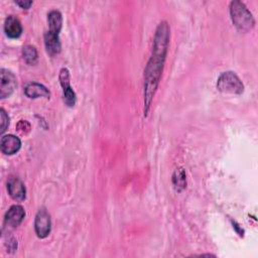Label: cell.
Listing matches in <instances>:
<instances>
[{
	"label": "cell",
	"mask_w": 258,
	"mask_h": 258,
	"mask_svg": "<svg viewBox=\"0 0 258 258\" xmlns=\"http://www.w3.org/2000/svg\"><path fill=\"white\" fill-rule=\"evenodd\" d=\"M170 39V29L166 21L160 22L155 30L152 52L144 71V116L146 117L160 83Z\"/></svg>",
	"instance_id": "cell-1"
},
{
	"label": "cell",
	"mask_w": 258,
	"mask_h": 258,
	"mask_svg": "<svg viewBox=\"0 0 258 258\" xmlns=\"http://www.w3.org/2000/svg\"><path fill=\"white\" fill-rule=\"evenodd\" d=\"M230 15L234 25L240 31L247 32L254 27V17L243 2L232 1L230 4Z\"/></svg>",
	"instance_id": "cell-2"
},
{
	"label": "cell",
	"mask_w": 258,
	"mask_h": 258,
	"mask_svg": "<svg viewBox=\"0 0 258 258\" xmlns=\"http://www.w3.org/2000/svg\"><path fill=\"white\" fill-rule=\"evenodd\" d=\"M217 89L224 94L240 95L244 91V85L233 72H224L217 81Z\"/></svg>",
	"instance_id": "cell-3"
},
{
	"label": "cell",
	"mask_w": 258,
	"mask_h": 258,
	"mask_svg": "<svg viewBox=\"0 0 258 258\" xmlns=\"http://www.w3.org/2000/svg\"><path fill=\"white\" fill-rule=\"evenodd\" d=\"M59 83L62 88V98L63 102L68 107H74L77 102V96L75 91L71 87V77L70 72L67 68H62L59 72Z\"/></svg>",
	"instance_id": "cell-4"
},
{
	"label": "cell",
	"mask_w": 258,
	"mask_h": 258,
	"mask_svg": "<svg viewBox=\"0 0 258 258\" xmlns=\"http://www.w3.org/2000/svg\"><path fill=\"white\" fill-rule=\"evenodd\" d=\"M34 230L38 238H46L51 230V220L48 212L45 209H39L34 220Z\"/></svg>",
	"instance_id": "cell-5"
},
{
	"label": "cell",
	"mask_w": 258,
	"mask_h": 258,
	"mask_svg": "<svg viewBox=\"0 0 258 258\" xmlns=\"http://www.w3.org/2000/svg\"><path fill=\"white\" fill-rule=\"evenodd\" d=\"M17 83L16 78L8 70L1 69L0 71V97L1 99H5L10 97L14 90L16 89Z\"/></svg>",
	"instance_id": "cell-6"
},
{
	"label": "cell",
	"mask_w": 258,
	"mask_h": 258,
	"mask_svg": "<svg viewBox=\"0 0 258 258\" xmlns=\"http://www.w3.org/2000/svg\"><path fill=\"white\" fill-rule=\"evenodd\" d=\"M25 217V211L20 205H13L6 212L4 221L7 226L17 227L19 226Z\"/></svg>",
	"instance_id": "cell-7"
},
{
	"label": "cell",
	"mask_w": 258,
	"mask_h": 258,
	"mask_svg": "<svg viewBox=\"0 0 258 258\" xmlns=\"http://www.w3.org/2000/svg\"><path fill=\"white\" fill-rule=\"evenodd\" d=\"M20 147H21V140L17 136L12 134H7L2 136L0 141V148L4 154L12 155L18 152Z\"/></svg>",
	"instance_id": "cell-8"
},
{
	"label": "cell",
	"mask_w": 258,
	"mask_h": 258,
	"mask_svg": "<svg viewBox=\"0 0 258 258\" xmlns=\"http://www.w3.org/2000/svg\"><path fill=\"white\" fill-rule=\"evenodd\" d=\"M9 196L15 201H23L26 197V188L24 183L17 177L11 178L7 183Z\"/></svg>",
	"instance_id": "cell-9"
},
{
	"label": "cell",
	"mask_w": 258,
	"mask_h": 258,
	"mask_svg": "<svg viewBox=\"0 0 258 258\" xmlns=\"http://www.w3.org/2000/svg\"><path fill=\"white\" fill-rule=\"evenodd\" d=\"M4 31L10 38H18L22 33V25L20 20L14 15H9L4 22Z\"/></svg>",
	"instance_id": "cell-10"
},
{
	"label": "cell",
	"mask_w": 258,
	"mask_h": 258,
	"mask_svg": "<svg viewBox=\"0 0 258 258\" xmlns=\"http://www.w3.org/2000/svg\"><path fill=\"white\" fill-rule=\"evenodd\" d=\"M24 94L26 97L30 99H37V98H46L49 99L50 92L48 89L39 83H29L25 89Z\"/></svg>",
	"instance_id": "cell-11"
},
{
	"label": "cell",
	"mask_w": 258,
	"mask_h": 258,
	"mask_svg": "<svg viewBox=\"0 0 258 258\" xmlns=\"http://www.w3.org/2000/svg\"><path fill=\"white\" fill-rule=\"evenodd\" d=\"M44 45L46 48V51L50 55H55L60 52L61 44L59 41V34L53 33L49 30H47L44 33Z\"/></svg>",
	"instance_id": "cell-12"
},
{
	"label": "cell",
	"mask_w": 258,
	"mask_h": 258,
	"mask_svg": "<svg viewBox=\"0 0 258 258\" xmlns=\"http://www.w3.org/2000/svg\"><path fill=\"white\" fill-rule=\"evenodd\" d=\"M47 22H48V30L59 34L61 26H62V16L58 10H51L47 14Z\"/></svg>",
	"instance_id": "cell-13"
},
{
	"label": "cell",
	"mask_w": 258,
	"mask_h": 258,
	"mask_svg": "<svg viewBox=\"0 0 258 258\" xmlns=\"http://www.w3.org/2000/svg\"><path fill=\"white\" fill-rule=\"evenodd\" d=\"M172 184L176 191H181L186 186V176L182 168H177L172 174Z\"/></svg>",
	"instance_id": "cell-14"
},
{
	"label": "cell",
	"mask_w": 258,
	"mask_h": 258,
	"mask_svg": "<svg viewBox=\"0 0 258 258\" xmlns=\"http://www.w3.org/2000/svg\"><path fill=\"white\" fill-rule=\"evenodd\" d=\"M22 55H23L24 60L28 64H34L37 61V58H38L37 50L32 45H25L22 49Z\"/></svg>",
	"instance_id": "cell-15"
},
{
	"label": "cell",
	"mask_w": 258,
	"mask_h": 258,
	"mask_svg": "<svg viewBox=\"0 0 258 258\" xmlns=\"http://www.w3.org/2000/svg\"><path fill=\"white\" fill-rule=\"evenodd\" d=\"M0 118H1V125H0L1 130H0V132L3 134L6 131L7 127L9 126V117H8L7 113L5 112V110L3 108L0 109Z\"/></svg>",
	"instance_id": "cell-16"
},
{
	"label": "cell",
	"mask_w": 258,
	"mask_h": 258,
	"mask_svg": "<svg viewBox=\"0 0 258 258\" xmlns=\"http://www.w3.org/2000/svg\"><path fill=\"white\" fill-rule=\"evenodd\" d=\"M28 122L25 120H20V122L17 124V130L22 133V134H26L27 131H25V129H27L28 131L30 130V128H25V125H27Z\"/></svg>",
	"instance_id": "cell-17"
},
{
	"label": "cell",
	"mask_w": 258,
	"mask_h": 258,
	"mask_svg": "<svg viewBox=\"0 0 258 258\" xmlns=\"http://www.w3.org/2000/svg\"><path fill=\"white\" fill-rule=\"evenodd\" d=\"M15 3L20 6L22 9H29L30 6L32 5V1H25V0H17Z\"/></svg>",
	"instance_id": "cell-18"
}]
</instances>
